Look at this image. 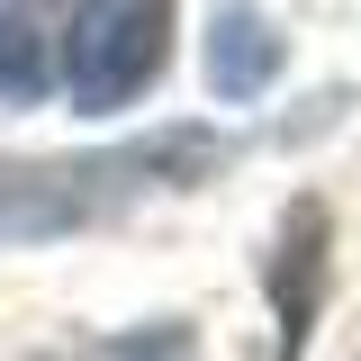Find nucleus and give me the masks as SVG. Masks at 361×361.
I'll return each instance as SVG.
<instances>
[{
    "mask_svg": "<svg viewBox=\"0 0 361 361\" xmlns=\"http://www.w3.org/2000/svg\"><path fill=\"white\" fill-rule=\"evenodd\" d=\"M163 54H172V0H82L73 45H63L73 99L90 118H109V109H127V99L154 90Z\"/></svg>",
    "mask_w": 361,
    "mask_h": 361,
    "instance_id": "f257e3e1",
    "label": "nucleus"
},
{
    "mask_svg": "<svg viewBox=\"0 0 361 361\" xmlns=\"http://www.w3.org/2000/svg\"><path fill=\"white\" fill-rule=\"evenodd\" d=\"M73 18H82V0H0V99L9 109H27V99L54 90Z\"/></svg>",
    "mask_w": 361,
    "mask_h": 361,
    "instance_id": "f03ea898",
    "label": "nucleus"
},
{
    "mask_svg": "<svg viewBox=\"0 0 361 361\" xmlns=\"http://www.w3.org/2000/svg\"><path fill=\"white\" fill-rule=\"evenodd\" d=\"M316 298H325V208L298 199L280 217V253H271V307H280V361L307 353V325H316Z\"/></svg>",
    "mask_w": 361,
    "mask_h": 361,
    "instance_id": "7ed1b4c3",
    "label": "nucleus"
},
{
    "mask_svg": "<svg viewBox=\"0 0 361 361\" xmlns=\"http://www.w3.org/2000/svg\"><path fill=\"white\" fill-rule=\"evenodd\" d=\"M271 73H280L271 18L262 9H217V27H208V82L226 99H253V90H271Z\"/></svg>",
    "mask_w": 361,
    "mask_h": 361,
    "instance_id": "20e7f679",
    "label": "nucleus"
},
{
    "mask_svg": "<svg viewBox=\"0 0 361 361\" xmlns=\"http://www.w3.org/2000/svg\"><path fill=\"white\" fill-rule=\"evenodd\" d=\"M109 361H190V343H180V334H127Z\"/></svg>",
    "mask_w": 361,
    "mask_h": 361,
    "instance_id": "39448f33",
    "label": "nucleus"
}]
</instances>
